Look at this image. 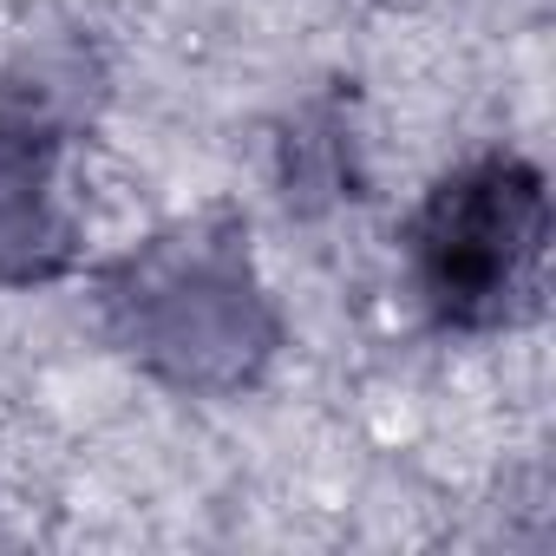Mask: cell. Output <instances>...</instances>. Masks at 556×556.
<instances>
[{
    "mask_svg": "<svg viewBox=\"0 0 556 556\" xmlns=\"http://www.w3.org/2000/svg\"><path fill=\"white\" fill-rule=\"evenodd\" d=\"M105 321L118 348L177 393H236L282 341L242 229L223 216H197L138 242L105 275Z\"/></svg>",
    "mask_w": 556,
    "mask_h": 556,
    "instance_id": "6da1fadb",
    "label": "cell"
},
{
    "mask_svg": "<svg viewBox=\"0 0 556 556\" xmlns=\"http://www.w3.org/2000/svg\"><path fill=\"white\" fill-rule=\"evenodd\" d=\"M73 262L60 210V131L40 112H0V282H53Z\"/></svg>",
    "mask_w": 556,
    "mask_h": 556,
    "instance_id": "3957f363",
    "label": "cell"
},
{
    "mask_svg": "<svg viewBox=\"0 0 556 556\" xmlns=\"http://www.w3.org/2000/svg\"><path fill=\"white\" fill-rule=\"evenodd\" d=\"M549 197L523 157H478L413 216V282L445 328H510L536 308Z\"/></svg>",
    "mask_w": 556,
    "mask_h": 556,
    "instance_id": "7a4b0ae2",
    "label": "cell"
}]
</instances>
